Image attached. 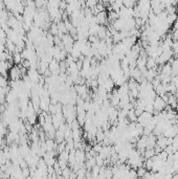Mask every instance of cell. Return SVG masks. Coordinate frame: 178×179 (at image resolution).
I'll list each match as a JSON object with an SVG mask.
<instances>
[{
  "mask_svg": "<svg viewBox=\"0 0 178 179\" xmlns=\"http://www.w3.org/2000/svg\"><path fill=\"white\" fill-rule=\"evenodd\" d=\"M152 117H153V114L148 113V112H143L137 117V121H136V123H138L139 125H141L143 127H146V125L151 121Z\"/></svg>",
  "mask_w": 178,
  "mask_h": 179,
  "instance_id": "6da1fadb",
  "label": "cell"
},
{
  "mask_svg": "<svg viewBox=\"0 0 178 179\" xmlns=\"http://www.w3.org/2000/svg\"><path fill=\"white\" fill-rule=\"evenodd\" d=\"M48 68H49V71L53 74V76H55V74L58 76L59 72L61 70L60 64H59V62L56 61V60H51L50 63L48 64Z\"/></svg>",
  "mask_w": 178,
  "mask_h": 179,
  "instance_id": "7a4b0ae2",
  "label": "cell"
},
{
  "mask_svg": "<svg viewBox=\"0 0 178 179\" xmlns=\"http://www.w3.org/2000/svg\"><path fill=\"white\" fill-rule=\"evenodd\" d=\"M21 70H20L19 67L17 66H14L11 68V70H10V74H11V79L13 81H18V80L20 79V77H21Z\"/></svg>",
  "mask_w": 178,
  "mask_h": 179,
  "instance_id": "3957f363",
  "label": "cell"
},
{
  "mask_svg": "<svg viewBox=\"0 0 178 179\" xmlns=\"http://www.w3.org/2000/svg\"><path fill=\"white\" fill-rule=\"evenodd\" d=\"M147 147H148V136L143 135L137 141V148L140 151H143V150L147 149Z\"/></svg>",
  "mask_w": 178,
  "mask_h": 179,
  "instance_id": "277c9868",
  "label": "cell"
},
{
  "mask_svg": "<svg viewBox=\"0 0 178 179\" xmlns=\"http://www.w3.org/2000/svg\"><path fill=\"white\" fill-rule=\"evenodd\" d=\"M77 92L79 93V95H81L82 98L88 97V93H87L88 92V90H87V87L83 84L78 85V86H77Z\"/></svg>",
  "mask_w": 178,
  "mask_h": 179,
  "instance_id": "5b68a950",
  "label": "cell"
},
{
  "mask_svg": "<svg viewBox=\"0 0 178 179\" xmlns=\"http://www.w3.org/2000/svg\"><path fill=\"white\" fill-rule=\"evenodd\" d=\"M95 19H97V23L99 25H102V24H104V23L106 22V20H107V14L104 12H102V13H99V14H97L95 15Z\"/></svg>",
  "mask_w": 178,
  "mask_h": 179,
  "instance_id": "8992f818",
  "label": "cell"
},
{
  "mask_svg": "<svg viewBox=\"0 0 178 179\" xmlns=\"http://www.w3.org/2000/svg\"><path fill=\"white\" fill-rule=\"evenodd\" d=\"M147 69H156L157 68V63H156V59L154 58H150L149 57L147 59Z\"/></svg>",
  "mask_w": 178,
  "mask_h": 179,
  "instance_id": "52a82bcc",
  "label": "cell"
},
{
  "mask_svg": "<svg viewBox=\"0 0 178 179\" xmlns=\"http://www.w3.org/2000/svg\"><path fill=\"white\" fill-rule=\"evenodd\" d=\"M176 20H177L176 14H170V15H168V17H167V23L169 25H171V24H173V23H175V22H176Z\"/></svg>",
  "mask_w": 178,
  "mask_h": 179,
  "instance_id": "ba28073f",
  "label": "cell"
},
{
  "mask_svg": "<svg viewBox=\"0 0 178 179\" xmlns=\"http://www.w3.org/2000/svg\"><path fill=\"white\" fill-rule=\"evenodd\" d=\"M147 169L145 167H141V168H139L137 169V171H136V175H137V177L138 178H144V176L147 174Z\"/></svg>",
  "mask_w": 178,
  "mask_h": 179,
  "instance_id": "9c48e42d",
  "label": "cell"
},
{
  "mask_svg": "<svg viewBox=\"0 0 178 179\" xmlns=\"http://www.w3.org/2000/svg\"><path fill=\"white\" fill-rule=\"evenodd\" d=\"M172 51H173V54H178V41H173V44H172Z\"/></svg>",
  "mask_w": 178,
  "mask_h": 179,
  "instance_id": "30bf717a",
  "label": "cell"
},
{
  "mask_svg": "<svg viewBox=\"0 0 178 179\" xmlns=\"http://www.w3.org/2000/svg\"><path fill=\"white\" fill-rule=\"evenodd\" d=\"M177 109H178V107H177Z\"/></svg>",
  "mask_w": 178,
  "mask_h": 179,
  "instance_id": "8fae6325",
  "label": "cell"
}]
</instances>
